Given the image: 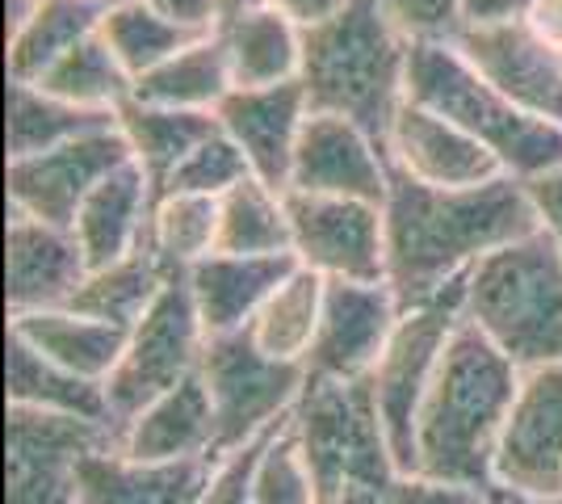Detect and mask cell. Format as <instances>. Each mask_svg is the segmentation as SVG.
I'll return each instance as SVG.
<instances>
[{"label": "cell", "mask_w": 562, "mask_h": 504, "mask_svg": "<svg viewBox=\"0 0 562 504\" xmlns=\"http://www.w3.org/2000/svg\"><path fill=\"white\" fill-rule=\"evenodd\" d=\"M257 4H265V0H218L223 22H227V18H235V13H244V9H257ZM223 22H218V25H223Z\"/></svg>", "instance_id": "50"}, {"label": "cell", "mask_w": 562, "mask_h": 504, "mask_svg": "<svg viewBox=\"0 0 562 504\" xmlns=\"http://www.w3.org/2000/svg\"><path fill=\"white\" fill-rule=\"evenodd\" d=\"M101 25V9L89 0H38L34 18L4 43L9 80L34 85L55 59H64L76 43H85Z\"/></svg>", "instance_id": "30"}, {"label": "cell", "mask_w": 562, "mask_h": 504, "mask_svg": "<svg viewBox=\"0 0 562 504\" xmlns=\"http://www.w3.org/2000/svg\"><path fill=\"white\" fill-rule=\"evenodd\" d=\"M462 4V30H487V25L529 22L538 0H458Z\"/></svg>", "instance_id": "44"}, {"label": "cell", "mask_w": 562, "mask_h": 504, "mask_svg": "<svg viewBox=\"0 0 562 504\" xmlns=\"http://www.w3.org/2000/svg\"><path fill=\"white\" fill-rule=\"evenodd\" d=\"M198 374L211 391L214 458L244 450L285 425L306 387V366L269 358L248 328L211 336Z\"/></svg>", "instance_id": "7"}, {"label": "cell", "mask_w": 562, "mask_h": 504, "mask_svg": "<svg viewBox=\"0 0 562 504\" xmlns=\"http://www.w3.org/2000/svg\"><path fill=\"white\" fill-rule=\"evenodd\" d=\"M89 4H97V9L105 13V9H114V4H126V0H89Z\"/></svg>", "instance_id": "51"}, {"label": "cell", "mask_w": 562, "mask_h": 504, "mask_svg": "<svg viewBox=\"0 0 562 504\" xmlns=\"http://www.w3.org/2000/svg\"><path fill=\"white\" fill-rule=\"evenodd\" d=\"M211 458L143 462L117 446L80 462V504H206Z\"/></svg>", "instance_id": "21"}, {"label": "cell", "mask_w": 562, "mask_h": 504, "mask_svg": "<svg viewBox=\"0 0 562 504\" xmlns=\"http://www.w3.org/2000/svg\"><path fill=\"white\" fill-rule=\"evenodd\" d=\"M206 324L193 307L186 273H172L156 303L143 312V320L126 336V349L117 358L114 374L105 383L114 425L131 421L139 408H147L156 395L181 387L202 370L206 354Z\"/></svg>", "instance_id": "9"}, {"label": "cell", "mask_w": 562, "mask_h": 504, "mask_svg": "<svg viewBox=\"0 0 562 504\" xmlns=\"http://www.w3.org/2000/svg\"><path fill=\"white\" fill-rule=\"evenodd\" d=\"M529 22L538 25L554 47H562V0H538L533 13H529Z\"/></svg>", "instance_id": "47"}, {"label": "cell", "mask_w": 562, "mask_h": 504, "mask_svg": "<svg viewBox=\"0 0 562 504\" xmlns=\"http://www.w3.org/2000/svg\"><path fill=\"white\" fill-rule=\"evenodd\" d=\"M235 89L290 85L303 72V25L281 18L278 9L257 4L218 25Z\"/></svg>", "instance_id": "25"}, {"label": "cell", "mask_w": 562, "mask_h": 504, "mask_svg": "<svg viewBox=\"0 0 562 504\" xmlns=\"http://www.w3.org/2000/svg\"><path fill=\"white\" fill-rule=\"evenodd\" d=\"M114 114H97V110H80L64 97L47 93L38 85L25 80H9V97H4V160H22V156H38L50 147H64L80 135H93L114 126Z\"/></svg>", "instance_id": "28"}, {"label": "cell", "mask_w": 562, "mask_h": 504, "mask_svg": "<svg viewBox=\"0 0 562 504\" xmlns=\"http://www.w3.org/2000/svg\"><path fill=\"white\" fill-rule=\"evenodd\" d=\"M97 30H101V38H105L110 51L117 55V64L135 76V80H143L147 72H156L165 59H172L186 43L198 38V34L181 30L177 22L160 18V13H156L151 4H143V0H126V4L105 9Z\"/></svg>", "instance_id": "36"}, {"label": "cell", "mask_w": 562, "mask_h": 504, "mask_svg": "<svg viewBox=\"0 0 562 504\" xmlns=\"http://www.w3.org/2000/svg\"><path fill=\"white\" fill-rule=\"evenodd\" d=\"M151 202H156V181L135 160L114 168L85 198V206H80V215L71 223V232H76V240H80L85 257H89V269L114 265L122 257L147 248Z\"/></svg>", "instance_id": "23"}, {"label": "cell", "mask_w": 562, "mask_h": 504, "mask_svg": "<svg viewBox=\"0 0 562 504\" xmlns=\"http://www.w3.org/2000/svg\"><path fill=\"white\" fill-rule=\"evenodd\" d=\"M407 43H453L462 34L458 0H378Z\"/></svg>", "instance_id": "39"}, {"label": "cell", "mask_w": 562, "mask_h": 504, "mask_svg": "<svg viewBox=\"0 0 562 504\" xmlns=\"http://www.w3.org/2000/svg\"><path fill=\"white\" fill-rule=\"evenodd\" d=\"M9 336L25 340L30 349H38L43 358L80 379L110 383L131 328H117L110 320H97L76 307H47V312L9 315Z\"/></svg>", "instance_id": "24"}, {"label": "cell", "mask_w": 562, "mask_h": 504, "mask_svg": "<svg viewBox=\"0 0 562 504\" xmlns=\"http://www.w3.org/2000/svg\"><path fill=\"white\" fill-rule=\"evenodd\" d=\"M403 303L391 282H328L324 320L306 358V374L319 379H370Z\"/></svg>", "instance_id": "15"}, {"label": "cell", "mask_w": 562, "mask_h": 504, "mask_svg": "<svg viewBox=\"0 0 562 504\" xmlns=\"http://www.w3.org/2000/svg\"><path fill=\"white\" fill-rule=\"evenodd\" d=\"M299 269V257H235V253H211L186 273L193 307L206 324V336L244 333L260 307L273 299V290Z\"/></svg>", "instance_id": "20"}, {"label": "cell", "mask_w": 562, "mask_h": 504, "mask_svg": "<svg viewBox=\"0 0 562 504\" xmlns=\"http://www.w3.org/2000/svg\"><path fill=\"white\" fill-rule=\"evenodd\" d=\"M462 320L520 370L562 361V257L541 232L504 244L467 273Z\"/></svg>", "instance_id": "4"}, {"label": "cell", "mask_w": 562, "mask_h": 504, "mask_svg": "<svg viewBox=\"0 0 562 504\" xmlns=\"http://www.w3.org/2000/svg\"><path fill=\"white\" fill-rule=\"evenodd\" d=\"M235 257H285L290 253V211L285 193L257 177L239 181L218 198V248Z\"/></svg>", "instance_id": "33"}, {"label": "cell", "mask_w": 562, "mask_h": 504, "mask_svg": "<svg viewBox=\"0 0 562 504\" xmlns=\"http://www.w3.org/2000/svg\"><path fill=\"white\" fill-rule=\"evenodd\" d=\"M290 190L299 193H328V198H361V202H386L391 190V160L386 144L370 135L366 126L340 114H319L311 110L299 152H294V172Z\"/></svg>", "instance_id": "16"}, {"label": "cell", "mask_w": 562, "mask_h": 504, "mask_svg": "<svg viewBox=\"0 0 562 504\" xmlns=\"http://www.w3.org/2000/svg\"><path fill=\"white\" fill-rule=\"evenodd\" d=\"M395 504H495L492 488H470V483L432 480V475H398Z\"/></svg>", "instance_id": "41"}, {"label": "cell", "mask_w": 562, "mask_h": 504, "mask_svg": "<svg viewBox=\"0 0 562 504\" xmlns=\"http://www.w3.org/2000/svg\"><path fill=\"white\" fill-rule=\"evenodd\" d=\"M382 215L386 282L403 307L458 290L483 257L538 232L529 190L508 172L467 190H437L391 168Z\"/></svg>", "instance_id": "1"}, {"label": "cell", "mask_w": 562, "mask_h": 504, "mask_svg": "<svg viewBox=\"0 0 562 504\" xmlns=\"http://www.w3.org/2000/svg\"><path fill=\"white\" fill-rule=\"evenodd\" d=\"M168 278L172 273L143 248V253H131V257H122L114 265L89 269V278L80 282V290H76V299H71L68 307L97 315V320H110L117 328H135L143 312L156 303V294H160Z\"/></svg>", "instance_id": "35"}, {"label": "cell", "mask_w": 562, "mask_h": 504, "mask_svg": "<svg viewBox=\"0 0 562 504\" xmlns=\"http://www.w3.org/2000/svg\"><path fill=\"white\" fill-rule=\"evenodd\" d=\"M412 43L378 0H349L336 18L303 30L306 101L319 114H340L386 144V131L407 101Z\"/></svg>", "instance_id": "3"}, {"label": "cell", "mask_w": 562, "mask_h": 504, "mask_svg": "<svg viewBox=\"0 0 562 504\" xmlns=\"http://www.w3.org/2000/svg\"><path fill=\"white\" fill-rule=\"evenodd\" d=\"M252 501L257 504H319L315 480L306 471L290 421L260 437L257 462H252Z\"/></svg>", "instance_id": "37"}, {"label": "cell", "mask_w": 562, "mask_h": 504, "mask_svg": "<svg viewBox=\"0 0 562 504\" xmlns=\"http://www.w3.org/2000/svg\"><path fill=\"white\" fill-rule=\"evenodd\" d=\"M520 387V366L474 324H458L416 421V471L495 488V446Z\"/></svg>", "instance_id": "2"}, {"label": "cell", "mask_w": 562, "mask_h": 504, "mask_svg": "<svg viewBox=\"0 0 562 504\" xmlns=\"http://www.w3.org/2000/svg\"><path fill=\"white\" fill-rule=\"evenodd\" d=\"M252 168L244 160V152L223 135V126L214 131L211 139L189 152L181 165L172 168L160 190H177V193H206V198H223L227 190H235L239 181H248Z\"/></svg>", "instance_id": "38"}, {"label": "cell", "mask_w": 562, "mask_h": 504, "mask_svg": "<svg viewBox=\"0 0 562 504\" xmlns=\"http://www.w3.org/2000/svg\"><path fill=\"white\" fill-rule=\"evenodd\" d=\"M453 47L525 114L562 126V47H554L533 22L462 30Z\"/></svg>", "instance_id": "14"}, {"label": "cell", "mask_w": 562, "mask_h": 504, "mask_svg": "<svg viewBox=\"0 0 562 504\" xmlns=\"http://www.w3.org/2000/svg\"><path fill=\"white\" fill-rule=\"evenodd\" d=\"M324 294H328V282L299 265L273 290V299L260 307L257 320L248 324V336L257 340L269 358L306 366L315 333H319V320H324Z\"/></svg>", "instance_id": "31"}, {"label": "cell", "mask_w": 562, "mask_h": 504, "mask_svg": "<svg viewBox=\"0 0 562 504\" xmlns=\"http://www.w3.org/2000/svg\"><path fill=\"white\" fill-rule=\"evenodd\" d=\"M492 501L495 504H562L559 496H529V492H508V488H492Z\"/></svg>", "instance_id": "49"}, {"label": "cell", "mask_w": 562, "mask_h": 504, "mask_svg": "<svg viewBox=\"0 0 562 504\" xmlns=\"http://www.w3.org/2000/svg\"><path fill=\"white\" fill-rule=\"evenodd\" d=\"M110 446H117V429L105 421L9 404L4 504H80V462Z\"/></svg>", "instance_id": "10"}, {"label": "cell", "mask_w": 562, "mask_h": 504, "mask_svg": "<svg viewBox=\"0 0 562 504\" xmlns=\"http://www.w3.org/2000/svg\"><path fill=\"white\" fill-rule=\"evenodd\" d=\"M265 4L278 9L281 18H290L294 25L311 30V25H324L328 18H336L349 0H265Z\"/></svg>", "instance_id": "45"}, {"label": "cell", "mask_w": 562, "mask_h": 504, "mask_svg": "<svg viewBox=\"0 0 562 504\" xmlns=\"http://www.w3.org/2000/svg\"><path fill=\"white\" fill-rule=\"evenodd\" d=\"M462 294H467V282L441 299L403 307L382 358L366 379L403 475L416 471V421H420L424 395L437 379V366L446 358L449 336L462 324Z\"/></svg>", "instance_id": "8"}, {"label": "cell", "mask_w": 562, "mask_h": 504, "mask_svg": "<svg viewBox=\"0 0 562 504\" xmlns=\"http://www.w3.org/2000/svg\"><path fill=\"white\" fill-rule=\"evenodd\" d=\"M4 383H9L4 387V391H9V404L43 408V412H68V416H85V421H105V425H114L105 383L71 374V370L55 366V361L43 358L38 349H30L25 340H18V336H9V333H4Z\"/></svg>", "instance_id": "26"}, {"label": "cell", "mask_w": 562, "mask_h": 504, "mask_svg": "<svg viewBox=\"0 0 562 504\" xmlns=\"http://www.w3.org/2000/svg\"><path fill=\"white\" fill-rule=\"evenodd\" d=\"M290 433L315 480L319 504L357 483H395L403 475L366 379L349 383L306 374L303 395L290 412Z\"/></svg>", "instance_id": "6"}, {"label": "cell", "mask_w": 562, "mask_h": 504, "mask_svg": "<svg viewBox=\"0 0 562 504\" xmlns=\"http://www.w3.org/2000/svg\"><path fill=\"white\" fill-rule=\"evenodd\" d=\"M34 85L80 105V110H97V114H117L135 97V76L117 64L101 30L89 34L85 43H76L64 59H55Z\"/></svg>", "instance_id": "34"}, {"label": "cell", "mask_w": 562, "mask_h": 504, "mask_svg": "<svg viewBox=\"0 0 562 504\" xmlns=\"http://www.w3.org/2000/svg\"><path fill=\"white\" fill-rule=\"evenodd\" d=\"M290 253L324 282H386V215L378 202L285 190Z\"/></svg>", "instance_id": "11"}, {"label": "cell", "mask_w": 562, "mask_h": 504, "mask_svg": "<svg viewBox=\"0 0 562 504\" xmlns=\"http://www.w3.org/2000/svg\"><path fill=\"white\" fill-rule=\"evenodd\" d=\"M525 190H529L533 215H538V232L559 248V257H562V168L525 181Z\"/></svg>", "instance_id": "42"}, {"label": "cell", "mask_w": 562, "mask_h": 504, "mask_svg": "<svg viewBox=\"0 0 562 504\" xmlns=\"http://www.w3.org/2000/svg\"><path fill=\"white\" fill-rule=\"evenodd\" d=\"M386 160L403 177L437 190H467L504 177L499 160L474 135L412 97L403 101V110L386 131Z\"/></svg>", "instance_id": "18"}, {"label": "cell", "mask_w": 562, "mask_h": 504, "mask_svg": "<svg viewBox=\"0 0 562 504\" xmlns=\"http://www.w3.org/2000/svg\"><path fill=\"white\" fill-rule=\"evenodd\" d=\"M218 248V198L156 190L147 219V253L168 273H189Z\"/></svg>", "instance_id": "32"}, {"label": "cell", "mask_w": 562, "mask_h": 504, "mask_svg": "<svg viewBox=\"0 0 562 504\" xmlns=\"http://www.w3.org/2000/svg\"><path fill=\"white\" fill-rule=\"evenodd\" d=\"M407 97L458 122L516 181L562 168V126L525 114L516 101L474 72L453 43H412Z\"/></svg>", "instance_id": "5"}, {"label": "cell", "mask_w": 562, "mask_h": 504, "mask_svg": "<svg viewBox=\"0 0 562 504\" xmlns=\"http://www.w3.org/2000/svg\"><path fill=\"white\" fill-rule=\"evenodd\" d=\"M89 278V257L71 227L43 219L9 215L4 227V312H47L68 307Z\"/></svg>", "instance_id": "17"}, {"label": "cell", "mask_w": 562, "mask_h": 504, "mask_svg": "<svg viewBox=\"0 0 562 504\" xmlns=\"http://www.w3.org/2000/svg\"><path fill=\"white\" fill-rule=\"evenodd\" d=\"M131 160V147L122 139V131L105 126L93 135H80L64 147H50L38 156H22V160H4V206L9 215H30L55 223V227H71L85 198Z\"/></svg>", "instance_id": "12"}, {"label": "cell", "mask_w": 562, "mask_h": 504, "mask_svg": "<svg viewBox=\"0 0 562 504\" xmlns=\"http://www.w3.org/2000/svg\"><path fill=\"white\" fill-rule=\"evenodd\" d=\"M257 446L260 441L214 458L211 483H206V504H257L252 501V462H257Z\"/></svg>", "instance_id": "40"}, {"label": "cell", "mask_w": 562, "mask_h": 504, "mask_svg": "<svg viewBox=\"0 0 562 504\" xmlns=\"http://www.w3.org/2000/svg\"><path fill=\"white\" fill-rule=\"evenodd\" d=\"M117 450L143 462H186L211 458L214 462V408L202 374L186 379L147 408L117 425Z\"/></svg>", "instance_id": "22"}, {"label": "cell", "mask_w": 562, "mask_h": 504, "mask_svg": "<svg viewBox=\"0 0 562 504\" xmlns=\"http://www.w3.org/2000/svg\"><path fill=\"white\" fill-rule=\"evenodd\" d=\"M495 488L562 492V361L520 370V387L495 446Z\"/></svg>", "instance_id": "13"}, {"label": "cell", "mask_w": 562, "mask_h": 504, "mask_svg": "<svg viewBox=\"0 0 562 504\" xmlns=\"http://www.w3.org/2000/svg\"><path fill=\"white\" fill-rule=\"evenodd\" d=\"M395 483H357L349 492L331 496L328 504H395Z\"/></svg>", "instance_id": "46"}, {"label": "cell", "mask_w": 562, "mask_h": 504, "mask_svg": "<svg viewBox=\"0 0 562 504\" xmlns=\"http://www.w3.org/2000/svg\"><path fill=\"white\" fill-rule=\"evenodd\" d=\"M214 114H218L223 135L244 152L252 177L281 193L290 190L299 135L311 119L303 80L269 85V89H232Z\"/></svg>", "instance_id": "19"}, {"label": "cell", "mask_w": 562, "mask_h": 504, "mask_svg": "<svg viewBox=\"0 0 562 504\" xmlns=\"http://www.w3.org/2000/svg\"><path fill=\"white\" fill-rule=\"evenodd\" d=\"M232 89L235 80L232 68H227V51H223L218 30L214 34H198L172 59H165L156 72L135 80V97L139 101L172 105V110H202V114H214Z\"/></svg>", "instance_id": "29"}, {"label": "cell", "mask_w": 562, "mask_h": 504, "mask_svg": "<svg viewBox=\"0 0 562 504\" xmlns=\"http://www.w3.org/2000/svg\"><path fill=\"white\" fill-rule=\"evenodd\" d=\"M143 4H151L160 18L177 22L189 34H214L218 22H223L218 0H143Z\"/></svg>", "instance_id": "43"}, {"label": "cell", "mask_w": 562, "mask_h": 504, "mask_svg": "<svg viewBox=\"0 0 562 504\" xmlns=\"http://www.w3.org/2000/svg\"><path fill=\"white\" fill-rule=\"evenodd\" d=\"M34 9H38V0H4V43L34 18Z\"/></svg>", "instance_id": "48"}, {"label": "cell", "mask_w": 562, "mask_h": 504, "mask_svg": "<svg viewBox=\"0 0 562 504\" xmlns=\"http://www.w3.org/2000/svg\"><path fill=\"white\" fill-rule=\"evenodd\" d=\"M114 119L126 147H131V160L156 181V190L172 177V168L181 165L193 147L218 131V114L151 105V101H139V97H131Z\"/></svg>", "instance_id": "27"}]
</instances>
